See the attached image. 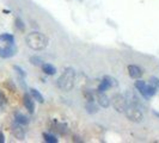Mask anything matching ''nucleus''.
Returning a JSON list of instances; mask_svg holds the SVG:
<instances>
[{
	"mask_svg": "<svg viewBox=\"0 0 159 143\" xmlns=\"http://www.w3.org/2000/svg\"><path fill=\"white\" fill-rule=\"evenodd\" d=\"M12 134H13V136L16 137L17 140H19V141L24 140V137H25L24 129L20 127V124H18V123H17L16 125H13V127H12Z\"/></svg>",
	"mask_w": 159,
	"mask_h": 143,
	"instance_id": "obj_11",
	"label": "nucleus"
},
{
	"mask_svg": "<svg viewBox=\"0 0 159 143\" xmlns=\"http://www.w3.org/2000/svg\"><path fill=\"white\" fill-rule=\"evenodd\" d=\"M42 69L48 75H54L56 73V68L54 66H52L50 63H43L42 64Z\"/></svg>",
	"mask_w": 159,
	"mask_h": 143,
	"instance_id": "obj_13",
	"label": "nucleus"
},
{
	"mask_svg": "<svg viewBox=\"0 0 159 143\" xmlns=\"http://www.w3.org/2000/svg\"><path fill=\"white\" fill-rule=\"evenodd\" d=\"M154 115H156V116H158V117H159V113H158V112H154Z\"/></svg>",
	"mask_w": 159,
	"mask_h": 143,
	"instance_id": "obj_27",
	"label": "nucleus"
},
{
	"mask_svg": "<svg viewBox=\"0 0 159 143\" xmlns=\"http://www.w3.org/2000/svg\"><path fill=\"white\" fill-rule=\"evenodd\" d=\"M112 107L117 112H125L128 107V103L126 97L122 94H114L111 98Z\"/></svg>",
	"mask_w": 159,
	"mask_h": 143,
	"instance_id": "obj_4",
	"label": "nucleus"
},
{
	"mask_svg": "<svg viewBox=\"0 0 159 143\" xmlns=\"http://www.w3.org/2000/svg\"><path fill=\"white\" fill-rule=\"evenodd\" d=\"M25 42L28 44V47L32 49V50H44L48 46V38L42 35L40 32H30L26 35L25 37Z\"/></svg>",
	"mask_w": 159,
	"mask_h": 143,
	"instance_id": "obj_1",
	"label": "nucleus"
},
{
	"mask_svg": "<svg viewBox=\"0 0 159 143\" xmlns=\"http://www.w3.org/2000/svg\"><path fill=\"white\" fill-rule=\"evenodd\" d=\"M0 41L5 42V43H7V44H13L15 37H13L11 33H2V35H0Z\"/></svg>",
	"mask_w": 159,
	"mask_h": 143,
	"instance_id": "obj_14",
	"label": "nucleus"
},
{
	"mask_svg": "<svg viewBox=\"0 0 159 143\" xmlns=\"http://www.w3.org/2000/svg\"><path fill=\"white\" fill-rule=\"evenodd\" d=\"M30 62H31V64H34V66H42L43 64V60L41 58V57H39V56H31L30 57Z\"/></svg>",
	"mask_w": 159,
	"mask_h": 143,
	"instance_id": "obj_20",
	"label": "nucleus"
},
{
	"mask_svg": "<svg viewBox=\"0 0 159 143\" xmlns=\"http://www.w3.org/2000/svg\"><path fill=\"white\" fill-rule=\"evenodd\" d=\"M15 24H16V28L18 30H20V31H24V29H25V25H24L23 20L20 19V18H16V20H15Z\"/></svg>",
	"mask_w": 159,
	"mask_h": 143,
	"instance_id": "obj_21",
	"label": "nucleus"
},
{
	"mask_svg": "<svg viewBox=\"0 0 159 143\" xmlns=\"http://www.w3.org/2000/svg\"><path fill=\"white\" fill-rule=\"evenodd\" d=\"M108 88H109V85H108V84H107L104 80H102V81H101V84L98 85L97 91H98V92H104V91H107Z\"/></svg>",
	"mask_w": 159,
	"mask_h": 143,
	"instance_id": "obj_22",
	"label": "nucleus"
},
{
	"mask_svg": "<svg viewBox=\"0 0 159 143\" xmlns=\"http://www.w3.org/2000/svg\"><path fill=\"white\" fill-rule=\"evenodd\" d=\"M15 119H16V123L20 124V125H26L29 123V118L26 116H24L23 113H16Z\"/></svg>",
	"mask_w": 159,
	"mask_h": 143,
	"instance_id": "obj_12",
	"label": "nucleus"
},
{
	"mask_svg": "<svg viewBox=\"0 0 159 143\" xmlns=\"http://www.w3.org/2000/svg\"><path fill=\"white\" fill-rule=\"evenodd\" d=\"M55 131H57L59 134H66L67 132V127L65 124H61V123H55Z\"/></svg>",
	"mask_w": 159,
	"mask_h": 143,
	"instance_id": "obj_19",
	"label": "nucleus"
},
{
	"mask_svg": "<svg viewBox=\"0 0 159 143\" xmlns=\"http://www.w3.org/2000/svg\"><path fill=\"white\" fill-rule=\"evenodd\" d=\"M13 68H15V71L17 72V74H18L20 78H24V76H25V72H24L23 69L20 68V67H18V66H15Z\"/></svg>",
	"mask_w": 159,
	"mask_h": 143,
	"instance_id": "obj_25",
	"label": "nucleus"
},
{
	"mask_svg": "<svg viewBox=\"0 0 159 143\" xmlns=\"http://www.w3.org/2000/svg\"><path fill=\"white\" fill-rule=\"evenodd\" d=\"M125 115L130 122H134V123H140L143 119V112L139 110V107H135V106H129L128 105V107L125 111Z\"/></svg>",
	"mask_w": 159,
	"mask_h": 143,
	"instance_id": "obj_5",
	"label": "nucleus"
},
{
	"mask_svg": "<svg viewBox=\"0 0 159 143\" xmlns=\"http://www.w3.org/2000/svg\"><path fill=\"white\" fill-rule=\"evenodd\" d=\"M150 84H151L153 87L157 88V89L159 88V79H158V78H156V76H152L151 79H150Z\"/></svg>",
	"mask_w": 159,
	"mask_h": 143,
	"instance_id": "obj_23",
	"label": "nucleus"
},
{
	"mask_svg": "<svg viewBox=\"0 0 159 143\" xmlns=\"http://www.w3.org/2000/svg\"><path fill=\"white\" fill-rule=\"evenodd\" d=\"M75 72L73 68H66L61 76L57 79V87L62 91H71L74 87Z\"/></svg>",
	"mask_w": 159,
	"mask_h": 143,
	"instance_id": "obj_2",
	"label": "nucleus"
},
{
	"mask_svg": "<svg viewBox=\"0 0 159 143\" xmlns=\"http://www.w3.org/2000/svg\"><path fill=\"white\" fill-rule=\"evenodd\" d=\"M128 74L133 79H139L143 75V71L140 67H138L135 64H130V66H128Z\"/></svg>",
	"mask_w": 159,
	"mask_h": 143,
	"instance_id": "obj_8",
	"label": "nucleus"
},
{
	"mask_svg": "<svg viewBox=\"0 0 159 143\" xmlns=\"http://www.w3.org/2000/svg\"><path fill=\"white\" fill-rule=\"evenodd\" d=\"M43 138H44V141L48 142V143H56L57 142V138H56L53 134H48V132H46V134H43Z\"/></svg>",
	"mask_w": 159,
	"mask_h": 143,
	"instance_id": "obj_18",
	"label": "nucleus"
},
{
	"mask_svg": "<svg viewBox=\"0 0 159 143\" xmlns=\"http://www.w3.org/2000/svg\"><path fill=\"white\" fill-rule=\"evenodd\" d=\"M135 88L143 95V97H145V98H150V97H152V95H154L156 94V91H157V88L153 87L151 84L148 85V84H146V82L143 81V80L136 81Z\"/></svg>",
	"mask_w": 159,
	"mask_h": 143,
	"instance_id": "obj_3",
	"label": "nucleus"
},
{
	"mask_svg": "<svg viewBox=\"0 0 159 143\" xmlns=\"http://www.w3.org/2000/svg\"><path fill=\"white\" fill-rule=\"evenodd\" d=\"M97 102H98V104L102 106V107H108L109 105H110V99L107 97V94L104 93V92H98L97 91Z\"/></svg>",
	"mask_w": 159,
	"mask_h": 143,
	"instance_id": "obj_9",
	"label": "nucleus"
},
{
	"mask_svg": "<svg viewBox=\"0 0 159 143\" xmlns=\"http://www.w3.org/2000/svg\"><path fill=\"white\" fill-rule=\"evenodd\" d=\"M103 80L109 85V87H116V86L119 85L117 80L115 79V78H112V76H110V75H105L103 78Z\"/></svg>",
	"mask_w": 159,
	"mask_h": 143,
	"instance_id": "obj_17",
	"label": "nucleus"
},
{
	"mask_svg": "<svg viewBox=\"0 0 159 143\" xmlns=\"http://www.w3.org/2000/svg\"><path fill=\"white\" fill-rule=\"evenodd\" d=\"M85 109H86V111H88L89 113H91V115L98 112V107H97V105H96L93 102H88V104L85 105Z\"/></svg>",
	"mask_w": 159,
	"mask_h": 143,
	"instance_id": "obj_15",
	"label": "nucleus"
},
{
	"mask_svg": "<svg viewBox=\"0 0 159 143\" xmlns=\"http://www.w3.org/2000/svg\"><path fill=\"white\" fill-rule=\"evenodd\" d=\"M126 99H127V103L129 106H135V107H139L140 106V102H139V99H138V97L135 95L134 92H132V91H127V93H126Z\"/></svg>",
	"mask_w": 159,
	"mask_h": 143,
	"instance_id": "obj_7",
	"label": "nucleus"
},
{
	"mask_svg": "<svg viewBox=\"0 0 159 143\" xmlns=\"http://www.w3.org/2000/svg\"><path fill=\"white\" fill-rule=\"evenodd\" d=\"M84 95H85L88 102H93V93H92V91H85Z\"/></svg>",
	"mask_w": 159,
	"mask_h": 143,
	"instance_id": "obj_24",
	"label": "nucleus"
},
{
	"mask_svg": "<svg viewBox=\"0 0 159 143\" xmlns=\"http://www.w3.org/2000/svg\"><path fill=\"white\" fill-rule=\"evenodd\" d=\"M23 104L24 106H25V109L30 112V113L34 112V110H35V104H34V98L32 97H30L29 94H24Z\"/></svg>",
	"mask_w": 159,
	"mask_h": 143,
	"instance_id": "obj_10",
	"label": "nucleus"
},
{
	"mask_svg": "<svg viewBox=\"0 0 159 143\" xmlns=\"http://www.w3.org/2000/svg\"><path fill=\"white\" fill-rule=\"evenodd\" d=\"M16 53L17 49L13 44H8V47L6 48H0V57H2V58L12 57Z\"/></svg>",
	"mask_w": 159,
	"mask_h": 143,
	"instance_id": "obj_6",
	"label": "nucleus"
},
{
	"mask_svg": "<svg viewBox=\"0 0 159 143\" xmlns=\"http://www.w3.org/2000/svg\"><path fill=\"white\" fill-rule=\"evenodd\" d=\"M5 142V137H4V134L0 131V143H4Z\"/></svg>",
	"mask_w": 159,
	"mask_h": 143,
	"instance_id": "obj_26",
	"label": "nucleus"
},
{
	"mask_svg": "<svg viewBox=\"0 0 159 143\" xmlns=\"http://www.w3.org/2000/svg\"><path fill=\"white\" fill-rule=\"evenodd\" d=\"M30 93H31V97L35 99V100H37L39 103H43L44 102V99H43V97H42V94H41L40 92L37 91V89H35V88H31L30 89Z\"/></svg>",
	"mask_w": 159,
	"mask_h": 143,
	"instance_id": "obj_16",
	"label": "nucleus"
}]
</instances>
